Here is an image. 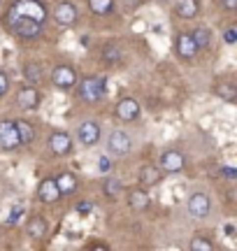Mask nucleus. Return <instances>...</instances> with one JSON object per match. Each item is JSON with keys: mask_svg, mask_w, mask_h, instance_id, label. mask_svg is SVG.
<instances>
[{"mask_svg": "<svg viewBox=\"0 0 237 251\" xmlns=\"http://www.w3.org/2000/svg\"><path fill=\"white\" fill-rule=\"evenodd\" d=\"M79 98L89 105H95L100 102L105 96H107V79L105 77H86V79L79 81Z\"/></svg>", "mask_w": 237, "mask_h": 251, "instance_id": "nucleus-1", "label": "nucleus"}, {"mask_svg": "<svg viewBox=\"0 0 237 251\" xmlns=\"http://www.w3.org/2000/svg\"><path fill=\"white\" fill-rule=\"evenodd\" d=\"M7 12L9 14H19V17L33 19V21H37V24H45L47 14H49L42 0H14Z\"/></svg>", "mask_w": 237, "mask_h": 251, "instance_id": "nucleus-2", "label": "nucleus"}, {"mask_svg": "<svg viewBox=\"0 0 237 251\" xmlns=\"http://www.w3.org/2000/svg\"><path fill=\"white\" fill-rule=\"evenodd\" d=\"M7 26L14 35L24 37V40H37L42 35V24H37L33 19L19 17V14H9V12H7Z\"/></svg>", "mask_w": 237, "mask_h": 251, "instance_id": "nucleus-3", "label": "nucleus"}, {"mask_svg": "<svg viewBox=\"0 0 237 251\" xmlns=\"http://www.w3.org/2000/svg\"><path fill=\"white\" fill-rule=\"evenodd\" d=\"M19 147H21V137H19L17 121L2 119L0 121V149L2 151H14Z\"/></svg>", "mask_w": 237, "mask_h": 251, "instance_id": "nucleus-4", "label": "nucleus"}, {"mask_svg": "<svg viewBox=\"0 0 237 251\" xmlns=\"http://www.w3.org/2000/svg\"><path fill=\"white\" fill-rule=\"evenodd\" d=\"M51 84L61 91H70L77 86V70L72 65H56L51 70Z\"/></svg>", "mask_w": 237, "mask_h": 251, "instance_id": "nucleus-5", "label": "nucleus"}, {"mask_svg": "<svg viewBox=\"0 0 237 251\" xmlns=\"http://www.w3.org/2000/svg\"><path fill=\"white\" fill-rule=\"evenodd\" d=\"M133 149V140L126 130H112L107 137V151L112 156H128Z\"/></svg>", "mask_w": 237, "mask_h": 251, "instance_id": "nucleus-6", "label": "nucleus"}, {"mask_svg": "<svg viewBox=\"0 0 237 251\" xmlns=\"http://www.w3.org/2000/svg\"><path fill=\"white\" fill-rule=\"evenodd\" d=\"M102 137V130H100V124L98 121H84L79 128H77V140L86 147V149H91L95 144L100 142Z\"/></svg>", "mask_w": 237, "mask_h": 251, "instance_id": "nucleus-7", "label": "nucleus"}, {"mask_svg": "<svg viewBox=\"0 0 237 251\" xmlns=\"http://www.w3.org/2000/svg\"><path fill=\"white\" fill-rule=\"evenodd\" d=\"M186 205H189V214H191L193 219H205V216L212 212V200H210V196L202 193V191L191 193Z\"/></svg>", "mask_w": 237, "mask_h": 251, "instance_id": "nucleus-8", "label": "nucleus"}, {"mask_svg": "<svg viewBox=\"0 0 237 251\" xmlns=\"http://www.w3.org/2000/svg\"><path fill=\"white\" fill-rule=\"evenodd\" d=\"M49 151L54 153V156H68V153H72V137L65 133V130H54V133L49 135Z\"/></svg>", "mask_w": 237, "mask_h": 251, "instance_id": "nucleus-9", "label": "nucleus"}, {"mask_svg": "<svg viewBox=\"0 0 237 251\" xmlns=\"http://www.w3.org/2000/svg\"><path fill=\"white\" fill-rule=\"evenodd\" d=\"M77 19H79V12H77V7L70 0H63V2H58L54 7V21L61 24V26H74Z\"/></svg>", "mask_w": 237, "mask_h": 251, "instance_id": "nucleus-10", "label": "nucleus"}, {"mask_svg": "<svg viewBox=\"0 0 237 251\" xmlns=\"http://www.w3.org/2000/svg\"><path fill=\"white\" fill-rule=\"evenodd\" d=\"M184 165H186V158H184L182 151H177V149H167V151L161 153V170L163 172H182Z\"/></svg>", "mask_w": 237, "mask_h": 251, "instance_id": "nucleus-11", "label": "nucleus"}, {"mask_svg": "<svg viewBox=\"0 0 237 251\" xmlns=\"http://www.w3.org/2000/svg\"><path fill=\"white\" fill-rule=\"evenodd\" d=\"M140 112H142V107H140V102L135 98H121L117 102V117L121 121H126V124L135 121L140 117Z\"/></svg>", "mask_w": 237, "mask_h": 251, "instance_id": "nucleus-12", "label": "nucleus"}, {"mask_svg": "<svg viewBox=\"0 0 237 251\" xmlns=\"http://www.w3.org/2000/svg\"><path fill=\"white\" fill-rule=\"evenodd\" d=\"M40 91L33 86V84H26L24 89H19L17 93V102H19V107L21 109H37V105H40Z\"/></svg>", "mask_w": 237, "mask_h": 251, "instance_id": "nucleus-13", "label": "nucleus"}, {"mask_svg": "<svg viewBox=\"0 0 237 251\" xmlns=\"http://www.w3.org/2000/svg\"><path fill=\"white\" fill-rule=\"evenodd\" d=\"M37 198L47 202V205H51V202H58L61 200V191H58V184H56L54 177H47V179L40 181V188H37Z\"/></svg>", "mask_w": 237, "mask_h": 251, "instance_id": "nucleus-14", "label": "nucleus"}, {"mask_svg": "<svg viewBox=\"0 0 237 251\" xmlns=\"http://www.w3.org/2000/svg\"><path fill=\"white\" fill-rule=\"evenodd\" d=\"M174 49H177L179 58H184V61H191L193 56L198 54V47H195V42H193L191 33H179L177 40H174Z\"/></svg>", "mask_w": 237, "mask_h": 251, "instance_id": "nucleus-15", "label": "nucleus"}, {"mask_svg": "<svg viewBox=\"0 0 237 251\" xmlns=\"http://www.w3.org/2000/svg\"><path fill=\"white\" fill-rule=\"evenodd\" d=\"M128 205L133 207L135 212H144L146 207L151 205L149 193H146L144 188H133V191H128Z\"/></svg>", "mask_w": 237, "mask_h": 251, "instance_id": "nucleus-16", "label": "nucleus"}, {"mask_svg": "<svg viewBox=\"0 0 237 251\" xmlns=\"http://www.w3.org/2000/svg\"><path fill=\"white\" fill-rule=\"evenodd\" d=\"M200 12V2L198 0H177V17L179 19H195Z\"/></svg>", "mask_w": 237, "mask_h": 251, "instance_id": "nucleus-17", "label": "nucleus"}, {"mask_svg": "<svg viewBox=\"0 0 237 251\" xmlns=\"http://www.w3.org/2000/svg\"><path fill=\"white\" fill-rule=\"evenodd\" d=\"M161 179H163V172H161V168H156V165H144L140 170V181H144L146 186H156Z\"/></svg>", "mask_w": 237, "mask_h": 251, "instance_id": "nucleus-18", "label": "nucleus"}, {"mask_svg": "<svg viewBox=\"0 0 237 251\" xmlns=\"http://www.w3.org/2000/svg\"><path fill=\"white\" fill-rule=\"evenodd\" d=\"M56 184H58L61 196H70V193L77 191V177H74L72 172H63L61 177H56Z\"/></svg>", "mask_w": 237, "mask_h": 251, "instance_id": "nucleus-19", "label": "nucleus"}, {"mask_svg": "<svg viewBox=\"0 0 237 251\" xmlns=\"http://www.w3.org/2000/svg\"><path fill=\"white\" fill-rule=\"evenodd\" d=\"M26 233L30 235V237H35V240L45 237L47 235V221L42 219V216H33V219L26 224Z\"/></svg>", "mask_w": 237, "mask_h": 251, "instance_id": "nucleus-20", "label": "nucleus"}, {"mask_svg": "<svg viewBox=\"0 0 237 251\" xmlns=\"http://www.w3.org/2000/svg\"><path fill=\"white\" fill-rule=\"evenodd\" d=\"M191 37H193V42H195V47H198V51H200V49H207V47L212 45V30L205 26L195 28L191 33Z\"/></svg>", "mask_w": 237, "mask_h": 251, "instance_id": "nucleus-21", "label": "nucleus"}, {"mask_svg": "<svg viewBox=\"0 0 237 251\" xmlns=\"http://www.w3.org/2000/svg\"><path fill=\"white\" fill-rule=\"evenodd\" d=\"M17 128H19V137H21V147H28V144L35 142V128H33V124L17 121Z\"/></svg>", "mask_w": 237, "mask_h": 251, "instance_id": "nucleus-22", "label": "nucleus"}, {"mask_svg": "<svg viewBox=\"0 0 237 251\" xmlns=\"http://www.w3.org/2000/svg\"><path fill=\"white\" fill-rule=\"evenodd\" d=\"M102 193L110 198V200L118 198L121 193H123V184H121V179H117V177H107L105 184H102Z\"/></svg>", "mask_w": 237, "mask_h": 251, "instance_id": "nucleus-23", "label": "nucleus"}, {"mask_svg": "<svg viewBox=\"0 0 237 251\" xmlns=\"http://www.w3.org/2000/svg\"><path fill=\"white\" fill-rule=\"evenodd\" d=\"M89 9L98 17H107L114 9V0H89Z\"/></svg>", "mask_w": 237, "mask_h": 251, "instance_id": "nucleus-24", "label": "nucleus"}, {"mask_svg": "<svg viewBox=\"0 0 237 251\" xmlns=\"http://www.w3.org/2000/svg\"><path fill=\"white\" fill-rule=\"evenodd\" d=\"M214 96L223 102H235L237 100V89L233 84H219L216 89H214Z\"/></svg>", "mask_w": 237, "mask_h": 251, "instance_id": "nucleus-25", "label": "nucleus"}, {"mask_svg": "<svg viewBox=\"0 0 237 251\" xmlns=\"http://www.w3.org/2000/svg\"><path fill=\"white\" fill-rule=\"evenodd\" d=\"M24 75H26V79L30 81L33 86H37L40 79H42V68H40L37 63H28L26 68H24Z\"/></svg>", "mask_w": 237, "mask_h": 251, "instance_id": "nucleus-26", "label": "nucleus"}, {"mask_svg": "<svg viewBox=\"0 0 237 251\" xmlns=\"http://www.w3.org/2000/svg\"><path fill=\"white\" fill-rule=\"evenodd\" d=\"M189 249H191V251H214V244H212L210 240L200 237V235H195V237H191Z\"/></svg>", "mask_w": 237, "mask_h": 251, "instance_id": "nucleus-27", "label": "nucleus"}, {"mask_svg": "<svg viewBox=\"0 0 237 251\" xmlns=\"http://www.w3.org/2000/svg\"><path fill=\"white\" fill-rule=\"evenodd\" d=\"M102 58H105L107 63H117L118 58H121V51H118V47H114V45L105 47V49H102Z\"/></svg>", "mask_w": 237, "mask_h": 251, "instance_id": "nucleus-28", "label": "nucleus"}, {"mask_svg": "<svg viewBox=\"0 0 237 251\" xmlns=\"http://www.w3.org/2000/svg\"><path fill=\"white\" fill-rule=\"evenodd\" d=\"M7 93H9V77L0 70V98H2V96H7Z\"/></svg>", "mask_w": 237, "mask_h": 251, "instance_id": "nucleus-29", "label": "nucleus"}, {"mask_svg": "<svg viewBox=\"0 0 237 251\" xmlns=\"http://www.w3.org/2000/svg\"><path fill=\"white\" fill-rule=\"evenodd\" d=\"M98 170H100L102 175L112 170V161L107 158V156H100V158H98Z\"/></svg>", "mask_w": 237, "mask_h": 251, "instance_id": "nucleus-30", "label": "nucleus"}, {"mask_svg": "<svg viewBox=\"0 0 237 251\" xmlns=\"http://www.w3.org/2000/svg\"><path fill=\"white\" fill-rule=\"evenodd\" d=\"M223 40H226V45H235L237 42V30L235 28H228V30L223 33Z\"/></svg>", "mask_w": 237, "mask_h": 251, "instance_id": "nucleus-31", "label": "nucleus"}, {"mask_svg": "<svg viewBox=\"0 0 237 251\" xmlns=\"http://www.w3.org/2000/svg\"><path fill=\"white\" fill-rule=\"evenodd\" d=\"M77 212H79V214H91V212H93V202H86V200H82V202L77 205Z\"/></svg>", "mask_w": 237, "mask_h": 251, "instance_id": "nucleus-32", "label": "nucleus"}, {"mask_svg": "<svg viewBox=\"0 0 237 251\" xmlns=\"http://www.w3.org/2000/svg\"><path fill=\"white\" fill-rule=\"evenodd\" d=\"M21 214H24V209L19 207V209H14L12 214H9V219H7V224L9 226H14V224H19V219H21Z\"/></svg>", "mask_w": 237, "mask_h": 251, "instance_id": "nucleus-33", "label": "nucleus"}, {"mask_svg": "<svg viewBox=\"0 0 237 251\" xmlns=\"http://www.w3.org/2000/svg\"><path fill=\"white\" fill-rule=\"evenodd\" d=\"M221 175H223V177H228V179H235L237 177V172H235V168H230V165H223V168H221Z\"/></svg>", "mask_w": 237, "mask_h": 251, "instance_id": "nucleus-34", "label": "nucleus"}, {"mask_svg": "<svg viewBox=\"0 0 237 251\" xmlns=\"http://www.w3.org/2000/svg\"><path fill=\"white\" fill-rule=\"evenodd\" d=\"M221 5L228 9V12H235V9H237V0H221Z\"/></svg>", "mask_w": 237, "mask_h": 251, "instance_id": "nucleus-35", "label": "nucleus"}, {"mask_svg": "<svg viewBox=\"0 0 237 251\" xmlns=\"http://www.w3.org/2000/svg\"><path fill=\"white\" fill-rule=\"evenodd\" d=\"M123 2H126L128 7H140V5H142L144 0H123Z\"/></svg>", "mask_w": 237, "mask_h": 251, "instance_id": "nucleus-36", "label": "nucleus"}, {"mask_svg": "<svg viewBox=\"0 0 237 251\" xmlns=\"http://www.w3.org/2000/svg\"><path fill=\"white\" fill-rule=\"evenodd\" d=\"M161 2H167V0H161Z\"/></svg>", "mask_w": 237, "mask_h": 251, "instance_id": "nucleus-37", "label": "nucleus"}, {"mask_svg": "<svg viewBox=\"0 0 237 251\" xmlns=\"http://www.w3.org/2000/svg\"><path fill=\"white\" fill-rule=\"evenodd\" d=\"M0 2H2V0H0Z\"/></svg>", "mask_w": 237, "mask_h": 251, "instance_id": "nucleus-38", "label": "nucleus"}]
</instances>
